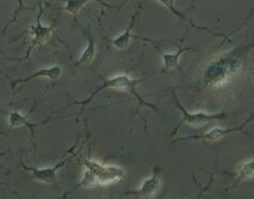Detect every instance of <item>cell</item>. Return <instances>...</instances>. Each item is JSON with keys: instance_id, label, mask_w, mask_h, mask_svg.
I'll return each mask as SVG.
<instances>
[{"instance_id": "cell-1", "label": "cell", "mask_w": 254, "mask_h": 199, "mask_svg": "<svg viewBox=\"0 0 254 199\" xmlns=\"http://www.w3.org/2000/svg\"><path fill=\"white\" fill-rule=\"evenodd\" d=\"M242 47L226 52L208 64L204 73L206 88H218L227 84L242 69Z\"/></svg>"}, {"instance_id": "cell-2", "label": "cell", "mask_w": 254, "mask_h": 199, "mask_svg": "<svg viewBox=\"0 0 254 199\" xmlns=\"http://www.w3.org/2000/svg\"><path fill=\"white\" fill-rule=\"evenodd\" d=\"M99 77H101L103 84L99 86L96 91H94L86 100L75 101L73 102V104H81L82 109H84L85 106H87V104L93 100L94 97H95L98 93H101L105 90H116V91H121V92H126L130 94L131 96H133L136 99L140 107L145 106L153 110H157L154 104L145 101L144 98H143L140 95V93L137 92V87H139V85L145 81V79H132V77H130L128 74H118L110 77L108 80L104 79V77L101 75H99Z\"/></svg>"}, {"instance_id": "cell-3", "label": "cell", "mask_w": 254, "mask_h": 199, "mask_svg": "<svg viewBox=\"0 0 254 199\" xmlns=\"http://www.w3.org/2000/svg\"><path fill=\"white\" fill-rule=\"evenodd\" d=\"M174 96V100L176 102V106L178 107V109L182 113V119L178 125L176 126L174 132L170 134V137L175 136L177 133H178L179 129L181 128L184 124H188L190 126H193V128H203L209 123L215 122V121H219V120H225L228 117V113L226 112H219V113H206V112H189L188 110L184 107V104L180 102L178 99V96L176 94V90L171 91Z\"/></svg>"}, {"instance_id": "cell-4", "label": "cell", "mask_w": 254, "mask_h": 199, "mask_svg": "<svg viewBox=\"0 0 254 199\" xmlns=\"http://www.w3.org/2000/svg\"><path fill=\"white\" fill-rule=\"evenodd\" d=\"M83 165L96 176L98 185H109L118 183L125 178V170L114 164H103L91 158L82 160Z\"/></svg>"}, {"instance_id": "cell-5", "label": "cell", "mask_w": 254, "mask_h": 199, "mask_svg": "<svg viewBox=\"0 0 254 199\" xmlns=\"http://www.w3.org/2000/svg\"><path fill=\"white\" fill-rule=\"evenodd\" d=\"M79 144V140L76 141L75 145L70 149L68 151V156L65 157L62 161H59L57 164H55L54 167H49V168H33V167H26V165L23 163V161H21L22 168L26 171H30L32 178L41 182L43 184H47V185H54L57 183V173L60 169H63L64 165H67L71 160H72L73 157H75L74 150L76 146Z\"/></svg>"}, {"instance_id": "cell-6", "label": "cell", "mask_w": 254, "mask_h": 199, "mask_svg": "<svg viewBox=\"0 0 254 199\" xmlns=\"http://www.w3.org/2000/svg\"><path fill=\"white\" fill-rule=\"evenodd\" d=\"M44 12V8L42 7V4L40 3V12H38L37 16H36V21H35V24L31 26V33H32V41H31V45L29 47V49L26 50L25 56L20 59V61H25L30 58L31 56V52L34 50L35 48L40 47L44 44L47 43L49 38H51L53 32L55 30V27H56V23L51 25V26H46V25H43L42 24V15Z\"/></svg>"}, {"instance_id": "cell-7", "label": "cell", "mask_w": 254, "mask_h": 199, "mask_svg": "<svg viewBox=\"0 0 254 199\" xmlns=\"http://www.w3.org/2000/svg\"><path fill=\"white\" fill-rule=\"evenodd\" d=\"M253 120V115L248 119L244 124H241L240 126H236V128H214L213 130L208 131L207 133H204V134L200 135H191V136H185V137H180L178 140H176V142H182V141H192V140H201V141H205V142H216L222 140V138L226 137L227 135L231 134V133L235 132H241L244 131L248 125H249Z\"/></svg>"}, {"instance_id": "cell-8", "label": "cell", "mask_w": 254, "mask_h": 199, "mask_svg": "<svg viewBox=\"0 0 254 199\" xmlns=\"http://www.w3.org/2000/svg\"><path fill=\"white\" fill-rule=\"evenodd\" d=\"M63 74V68L60 65H52L49 68H45V69H41L36 71L35 73H33L32 75L24 77V79H18V80H13L10 82V85L12 90L18 86L19 84H23V83H27L31 82L33 80L36 79H48V80H58L60 76Z\"/></svg>"}, {"instance_id": "cell-9", "label": "cell", "mask_w": 254, "mask_h": 199, "mask_svg": "<svg viewBox=\"0 0 254 199\" xmlns=\"http://www.w3.org/2000/svg\"><path fill=\"white\" fill-rule=\"evenodd\" d=\"M141 8V5L136 8L135 12L133 13V15L131 16V22H130V25L128 26V29H127L123 34L119 35L118 37H116L115 40L113 41V46L118 49V50H126V49H128L130 46V42L133 37L135 38H139V40H143V41H147V42H152V43H155L152 40H148V38H144V37H137V36H133L132 35V30H133L134 24H135V20H136V15L139 13V9Z\"/></svg>"}, {"instance_id": "cell-10", "label": "cell", "mask_w": 254, "mask_h": 199, "mask_svg": "<svg viewBox=\"0 0 254 199\" xmlns=\"http://www.w3.org/2000/svg\"><path fill=\"white\" fill-rule=\"evenodd\" d=\"M157 169L158 168H155V171H154L152 176L143 181L140 189L134 193L136 197H153L161 189L162 182L161 179H159V174L157 173Z\"/></svg>"}, {"instance_id": "cell-11", "label": "cell", "mask_w": 254, "mask_h": 199, "mask_svg": "<svg viewBox=\"0 0 254 199\" xmlns=\"http://www.w3.org/2000/svg\"><path fill=\"white\" fill-rule=\"evenodd\" d=\"M178 46V50L174 53H163V69L164 72L166 71H171L174 69L177 70H181L180 64H179V60L181 54L186 52V51H198V49L194 47H186L182 48L181 44H179Z\"/></svg>"}, {"instance_id": "cell-12", "label": "cell", "mask_w": 254, "mask_h": 199, "mask_svg": "<svg viewBox=\"0 0 254 199\" xmlns=\"http://www.w3.org/2000/svg\"><path fill=\"white\" fill-rule=\"evenodd\" d=\"M157 1H158L159 3H162V4L164 5V7H166V8L170 11V12H173L175 15L178 16V18H180L181 20L186 21L187 23L189 24L190 26L194 27V29H196V30H200V31H205V32H208L209 34H212V35H216V36H218V37H224L225 40H227L228 42H231V41H230V38H228V36H226V35H224V34H220V33L213 32V31H211L209 29H207V27H201V26H197V25H195V24L193 23V22H192L189 18H188V16H187L185 13L180 12V11L175 7V0H157Z\"/></svg>"}, {"instance_id": "cell-13", "label": "cell", "mask_w": 254, "mask_h": 199, "mask_svg": "<svg viewBox=\"0 0 254 199\" xmlns=\"http://www.w3.org/2000/svg\"><path fill=\"white\" fill-rule=\"evenodd\" d=\"M88 2H97L99 4L104 5V7L109 8V9H116V10L117 9L119 10L121 5H124V3H121L120 5H118V7H116V5L105 2L104 0H64V10L70 14L76 15L80 12V10L83 9L84 5Z\"/></svg>"}, {"instance_id": "cell-14", "label": "cell", "mask_w": 254, "mask_h": 199, "mask_svg": "<svg viewBox=\"0 0 254 199\" xmlns=\"http://www.w3.org/2000/svg\"><path fill=\"white\" fill-rule=\"evenodd\" d=\"M253 174H254V160L253 158H251L250 160H247V161H245L244 163H241L239 169L237 170V172L235 173L236 180L234 182V184L227 187V189H226V192L235 189V187L238 186L242 181L252 179Z\"/></svg>"}, {"instance_id": "cell-15", "label": "cell", "mask_w": 254, "mask_h": 199, "mask_svg": "<svg viewBox=\"0 0 254 199\" xmlns=\"http://www.w3.org/2000/svg\"><path fill=\"white\" fill-rule=\"evenodd\" d=\"M8 122H9V126L11 129H16V128H21V126H26V128H29V130L32 132L33 135H34V129L40 125V123H31L29 121V118L19 111L10 112L9 117H8Z\"/></svg>"}, {"instance_id": "cell-16", "label": "cell", "mask_w": 254, "mask_h": 199, "mask_svg": "<svg viewBox=\"0 0 254 199\" xmlns=\"http://www.w3.org/2000/svg\"><path fill=\"white\" fill-rule=\"evenodd\" d=\"M96 56V47H95V40H94V37L88 34V44H87V47L84 49V51L82 52L81 57L79 59V61L76 62V65L79 64H90L93 62L94 58Z\"/></svg>"}, {"instance_id": "cell-17", "label": "cell", "mask_w": 254, "mask_h": 199, "mask_svg": "<svg viewBox=\"0 0 254 199\" xmlns=\"http://www.w3.org/2000/svg\"><path fill=\"white\" fill-rule=\"evenodd\" d=\"M96 186H98V182L96 176L94 175L90 170H85V172L83 174V178L81 179L79 185L75 187L74 190H78L80 187H83V189H95Z\"/></svg>"}, {"instance_id": "cell-18", "label": "cell", "mask_w": 254, "mask_h": 199, "mask_svg": "<svg viewBox=\"0 0 254 199\" xmlns=\"http://www.w3.org/2000/svg\"><path fill=\"white\" fill-rule=\"evenodd\" d=\"M18 2H19V5H18V9H16V11L14 12V15H13V19L11 20L9 23L7 24V26H9L11 23H13V22L16 20V16H18V14H19V12L20 11L22 10V9H24V5H23V1H22V0H18ZM5 26V27H7Z\"/></svg>"}]
</instances>
